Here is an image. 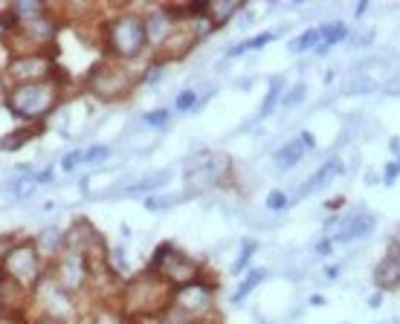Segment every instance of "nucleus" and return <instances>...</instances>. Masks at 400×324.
<instances>
[{
  "label": "nucleus",
  "instance_id": "1",
  "mask_svg": "<svg viewBox=\"0 0 400 324\" xmlns=\"http://www.w3.org/2000/svg\"><path fill=\"white\" fill-rule=\"evenodd\" d=\"M168 304V284L163 278H157L154 272L143 275V278H133L125 290V307L133 313V315H154L160 310H165Z\"/></svg>",
  "mask_w": 400,
  "mask_h": 324
},
{
  "label": "nucleus",
  "instance_id": "2",
  "mask_svg": "<svg viewBox=\"0 0 400 324\" xmlns=\"http://www.w3.org/2000/svg\"><path fill=\"white\" fill-rule=\"evenodd\" d=\"M108 43L111 53L119 58H133L145 50L148 35H145V21L137 15H119L108 26Z\"/></svg>",
  "mask_w": 400,
  "mask_h": 324
},
{
  "label": "nucleus",
  "instance_id": "3",
  "mask_svg": "<svg viewBox=\"0 0 400 324\" xmlns=\"http://www.w3.org/2000/svg\"><path fill=\"white\" fill-rule=\"evenodd\" d=\"M6 105L15 116H24V119H41L47 116L50 108L56 105V87L53 84H18L9 96H6Z\"/></svg>",
  "mask_w": 400,
  "mask_h": 324
},
{
  "label": "nucleus",
  "instance_id": "4",
  "mask_svg": "<svg viewBox=\"0 0 400 324\" xmlns=\"http://www.w3.org/2000/svg\"><path fill=\"white\" fill-rule=\"evenodd\" d=\"M0 272H4L9 281L21 284L24 290H29L38 278H41V258L38 249L32 244H21L4 252V263H0Z\"/></svg>",
  "mask_w": 400,
  "mask_h": 324
},
{
  "label": "nucleus",
  "instance_id": "5",
  "mask_svg": "<svg viewBox=\"0 0 400 324\" xmlns=\"http://www.w3.org/2000/svg\"><path fill=\"white\" fill-rule=\"evenodd\" d=\"M154 266L163 272L160 278L165 284H183V287H189V284H195V278H198V266L183 255V252H174L171 246H160L157 249V261H154Z\"/></svg>",
  "mask_w": 400,
  "mask_h": 324
},
{
  "label": "nucleus",
  "instance_id": "6",
  "mask_svg": "<svg viewBox=\"0 0 400 324\" xmlns=\"http://www.w3.org/2000/svg\"><path fill=\"white\" fill-rule=\"evenodd\" d=\"M133 87V75L125 67H113V64H99L91 73V90L102 99H116Z\"/></svg>",
  "mask_w": 400,
  "mask_h": 324
},
{
  "label": "nucleus",
  "instance_id": "7",
  "mask_svg": "<svg viewBox=\"0 0 400 324\" xmlns=\"http://www.w3.org/2000/svg\"><path fill=\"white\" fill-rule=\"evenodd\" d=\"M84 278H87V258L81 252H67L56 266V284L64 293H73L84 284Z\"/></svg>",
  "mask_w": 400,
  "mask_h": 324
},
{
  "label": "nucleus",
  "instance_id": "8",
  "mask_svg": "<svg viewBox=\"0 0 400 324\" xmlns=\"http://www.w3.org/2000/svg\"><path fill=\"white\" fill-rule=\"evenodd\" d=\"M206 307H209V290L200 287V284H189V287H183L180 293L174 296V310H180L189 318H195Z\"/></svg>",
  "mask_w": 400,
  "mask_h": 324
},
{
  "label": "nucleus",
  "instance_id": "9",
  "mask_svg": "<svg viewBox=\"0 0 400 324\" xmlns=\"http://www.w3.org/2000/svg\"><path fill=\"white\" fill-rule=\"evenodd\" d=\"M9 73H12L21 84H38L43 75L50 73V61H43V58H38V56H26V58L12 61Z\"/></svg>",
  "mask_w": 400,
  "mask_h": 324
},
{
  "label": "nucleus",
  "instance_id": "10",
  "mask_svg": "<svg viewBox=\"0 0 400 324\" xmlns=\"http://www.w3.org/2000/svg\"><path fill=\"white\" fill-rule=\"evenodd\" d=\"M374 284L380 290H397L400 287V252L386 255L377 266H374Z\"/></svg>",
  "mask_w": 400,
  "mask_h": 324
},
{
  "label": "nucleus",
  "instance_id": "11",
  "mask_svg": "<svg viewBox=\"0 0 400 324\" xmlns=\"http://www.w3.org/2000/svg\"><path fill=\"white\" fill-rule=\"evenodd\" d=\"M314 148V136L310 133H302V136H296L293 142H287L279 154H276V165L279 168H293L299 160H304V154Z\"/></svg>",
  "mask_w": 400,
  "mask_h": 324
},
{
  "label": "nucleus",
  "instance_id": "12",
  "mask_svg": "<svg viewBox=\"0 0 400 324\" xmlns=\"http://www.w3.org/2000/svg\"><path fill=\"white\" fill-rule=\"evenodd\" d=\"M339 171H342V162H339V160H331V162H325V165H322V168H319L314 177L307 179V185H302V189H299V200H302V197H310V194H314V192H319V189H325V185H328V182H331V179H334Z\"/></svg>",
  "mask_w": 400,
  "mask_h": 324
},
{
  "label": "nucleus",
  "instance_id": "13",
  "mask_svg": "<svg viewBox=\"0 0 400 324\" xmlns=\"http://www.w3.org/2000/svg\"><path fill=\"white\" fill-rule=\"evenodd\" d=\"M374 226H377V220L371 214H354L351 220H345V226L339 231V241H345V244L348 241H360V238L371 235Z\"/></svg>",
  "mask_w": 400,
  "mask_h": 324
},
{
  "label": "nucleus",
  "instance_id": "14",
  "mask_svg": "<svg viewBox=\"0 0 400 324\" xmlns=\"http://www.w3.org/2000/svg\"><path fill=\"white\" fill-rule=\"evenodd\" d=\"M238 9H241V4H217V0H209V12L215 15V23H227Z\"/></svg>",
  "mask_w": 400,
  "mask_h": 324
},
{
  "label": "nucleus",
  "instance_id": "15",
  "mask_svg": "<svg viewBox=\"0 0 400 324\" xmlns=\"http://www.w3.org/2000/svg\"><path fill=\"white\" fill-rule=\"evenodd\" d=\"M322 41V35H319V29H307V32H302L293 43H290V50L293 53H302V50H314V46Z\"/></svg>",
  "mask_w": 400,
  "mask_h": 324
},
{
  "label": "nucleus",
  "instance_id": "16",
  "mask_svg": "<svg viewBox=\"0 0 400 324\" xmlns=\"http://www.w3.org/2000/svg\"><path fill=\"white\" fill-rule=\"evenodd\" d=\"M261 281H264V269H252V272H250V278H247V281L238 287V293H235V301H244V298H247V296H250V293H252V290H255Z\"/></svg>",
  "mask_w": 400,
  "mask_h": 324
},
{
  "label": "nucleus",
  "instance_id": "17",
  "mask_svg": "<svg viewBox=\"0 0 400 324\" xmlns=\"http://www.w3.org/2000/svg\"><path fill=\"white\" fill-rule=\"evenodd\" d=\"M267 41H273V32H264V35H258V38H250L247 43H241V46H235V50H230V56H241V53H247V50H261Z\"/></svg>",
  "mask_w": 400,
  "mask_h": 324
},
{
  "label": "nucleus",
  "instance_id": "18",
  "mask_svg": "<svg viewBox=\"0 0 400 324\" xmlns=\"http://www.w3.org/2000/svg\"><path fill=\"white\" fill-rule=\"evenodd\" d=\"M319 35H322V46H319V53H325L331 43H337V41H342V38H345V26H325Z\"/></svg>",
  "mask_w": 400,
  "mask_h": 324
},
{
  "label": "nucleus",
  "instance_id": "19",
  "mask_svg": "<svg viewBox=\"0 0 400 324\" xmlns=\"http://www.w3.org/2000/svg\"><path fill=\"white\" fill-rule=\"evenodd\" d=\"M279 87H282V78H273L270 81V93H267V99L261 105V116H270L273 108H276V99H279Z\"/></svg>",
  "mask_w": 400,
  "mask_h": 324
},
{
  "label": "nucleus",
  "instance_id": "20",
  "mask_svg": "<svg viewBox=\"0 0 400 324\" xmlns=\"http://www.w3.org/2000/svg\"><path fill=\"white\" fill-rule=\"evenodd\" d=\"M12 136L15 139H0V148H4V151H15L18 145H24L26 139H29V130H15Z\"/></svg>",
  "mask_w": 400,
  "mask_h": 324
},
{
  "label": "nucleus",
  "instance_id": "21",
  "mask_svg": "<svg viewBox=\"0 0 400 324\" xmlns=\"http://www.w3.org/2000/svg\"><path fill=\"white\" fill-rule=\"evenodd\" d=\"M284 206H287V197H284L282 192H270V194H267V209L279 211V209H284Z\"/></svg>",
  "mask_w": 400,
  "mask_h": 324
},
{
  "label": "nucleus",
  "instance_id": "22",
  "mask_svg": "<svg viewBox=\"0 0 400 324\" xmlns=\"http://www.w3.org/2000/svg\"><path fill=\"white\" fill-rule=\"evenodd\" d=\"M252 249H255V244H252V241H247V244H244V252H241V258H238V261H235V266H232V272H241V269L247 266V261L252 258Z\"/></svg>",
  "mask_w": 400,
  "mask_h": 324
},
{
  "label": "nucleus",
  "instance_id": "23",
  "mask_svg": "<svg viewBox=\"0 0 400 324\" xmlns=\"http://www.w3.org/2000/svg\"><path fill=\"white\" fill-rule=\"evenodd\" d=\"M145 122H148V125H154V127H163V125L168 122V113H165V110H154V113H148V116H145Z\"/></svg>",
  "mask_w": 400,
  "mask_h": 324
},
{
  "label": "nucleus",
  "instance_id": "24",
  "mask_svg": "<svg viewBox=\"0 0 400 324\" xmlns=\"http://www.w3.org/2000/svg\"><path fill=\"white\" fill-rule=\"evenodd\" d=\"M192 105H195V93H192V90L180 93V99H177V108H180V110H189Z\"/></svg>",
  "mask_w": 400,
  "mask_h": 324
},
{
  "label": "nucleus",
  "instance_id": "25",
  "mask_svg": "<svg viewBox=\"0 0 400 324\" xmlns=\"http://www.w3.org/2000/svg\"><path fill=\"white\" fill-rule=\"evenodd\" d=\"M302 96H304V84H296V87H293V93H290V96L284 99V105L290 108V105H296V102H299Z\"/></svg>",
  "mask_w": 400,
  "mask_h": 324
},
{
  "label": "nucleus",
  "instance_id": "26",
  "mask_svg": "<svg viewBox=\"0 0 400 324\" xmlns=\"http://www.w3.org/2000/svg\"><path fill=\"white\" fill-rule=\"evenodd\" d=\"M108 157V148H93V151H87V162H102Z\"/></svg>",
  "mask_w": 400,
  "mask_h": 324
},
{
  "label": "nucleus",
  "instance_id": "27",
  "mask_svg": "<svg viewBox=\"0 0 400 324\" xmlns=\"http://www.w3.org/2000/svg\"><path fill=\"white\" fill-rule=\"evenodd\" d=\"M35 324H67L61 315H43V318H38Z\"/></svg>",
  "mask_w": 400,
  "mask_h": 324
},
{
  "label": "nucleus",
  "instance_id": "28",
  "mask_svg": "<svg viewBox=\"0 0 400 324\" xmlns=\"http://www.w3.org/2000/svg\"><path fill=\"white\" fill-rule=\"evenodd\" d=\"M394 174H397V162H391V165L386 168V182H391V179H394Z\"/></svg>",
  "mask_w": 400,
  "mask_h": 324
},
{
  "label": "nucleus",
  "instance_id": "29",
  "mask_svg": "<svg viewBox=\"0 0 400 324\" xmlns=\"http://www.w3.org/2000/svg\"><path fill=\"white\" fill-rule=\"evenodd\" d=\"M331 252V241H325V244H319V255H328Z\"/></svg>",
  "mask_w": 400,
  "mask_h": 324
},
{
  "label": "nucleus",
  "instance_id": "30",
  "mask_svg": "<svg viewBox=\"0 0 400 324\" xmlns=\"http://www.w3.org/2000/svg\"><path fill=\"white\" fill-rule=\"evenodd\" d=\"M4 29H6V26H4V21H0V35H4Z\"/></svg>",
  "mask_w": 400,
  "mask_h": 324
}]
</instances>
